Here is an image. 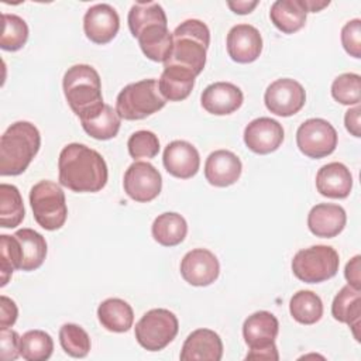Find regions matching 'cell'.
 <instances>
[{
	"label": "cell",
	"mask_w": 361,
	"mask_h": 361,
	"mask_svg": "<svg viewBox=\"0 0 361 361\" xmlns=\"http://www.w3.org/2000/svg\"><path fill=\"white\" fill-rule=\"evenodd\" d=\"M59 183L72 192H99L107 183V165L103 157L85 144L72 142L62 148L58 159Z\"/></svg>",
	"instance_id": "obj_1"
},
{
	"label": "cell",
	"mask_w": 361,
	"mask_h": 361,
	"mask_svg": "<svg viewBox=\"0 0 361 361\" xmlns=\"http://www.w3.org/2000/svg\"><path fill=\"white\" fill-rule=\"evenodd\" d=\"M210 44L209 27L196 18L180 23L172 32V48L164 68L185 69L197 76L204 65Z\"/></svg>",
	"instance_id": "obj_2"
},
{
	"label": "cell",
	"mask_w": 361,
	"mask_h": 361,
	"mask_svg": "<svg viewBox=\"0 0 361 361\" xmlns=\"http://www.w3.org/2000/svg\"><path fill=\"white\" fill-rule=\"evenodd\" d=\"M41 145L38 128L30 121H16L0 138V175L23 173Z\"/></svg>",
	"instance_id": "obj_3"
},
{
	"label": "cell",
	"mask_w": 361,
	"mask_h": 361,
	"mask_svg": "<svg viewBox=\"0 0 361 361\" xmlns=\"http://www.w3.org/2000/svg\"><path fill=\"white\" fill-rule=\"evenodd\" d=\"M62 87L69 107L78 117L103 103L100 76L90 65L79 63L68 68L63 75Z\"/></svg>",
	"instance_id": "obj_4"
},
{
	"label": "cell",
	"mask_w": 361,
	"mask_h": 361,
	"mask_svg": "<svg viewBox=\"0 0 361 361\" xmlns=\"http://www.w3.org/2000/svg\"><path fill=\"white\" fill-rule=\"evenodd\" d=\"M155 79H144L127 85L117 96L116 110L124 120H142L165 106Z\"/></svg>",
	"instance_id": "obj_5"
},
{
	"label": "cell",
	"mask_w": 361,
	"mask_h": 361,
	"mask_svg": "<svg viewBox=\"0 0 361 361\" xmlns=\"http://www.w3.org/2000/svg\"><path fill=\"white\" fill-rule=\"evenodd\" d=\"M30 204L35 221L45 230L61 228L68 217L65 193L52 180H39L30 190Z\"/></svg>",
	"instance_id": "obj_6"
},
{
	"label": "cell",
	"mask_w": 361,
	"mask_h": 361,
	"mask_svg": "<svg viewBox=\"0 0 361 361\" xmlns=\"http://www.w3.org/2000/svg\"><path fill=\"white\" fill-rule=\"evenodd\" d=\"M278 331L279 323L272 313L259 310L248 316L243 324V336L250 347L245 360L278 361L279 354L275 345Z\"/></svg>",
	"instance_id": "obj_7"
},
{
	"label": "cell",
	"mask_w": 361,
	"mask_h": 361,
	"mask_svg": "<svg viewBox=\"0 0 361 361\" xmlns=\"http://www.w3.org/2000/svg\"><path fill=\"white\" fill-rule=\"evenodd\" d=\"M338 252L330 245L303 248L292 259L293 275L306 283H319L333 278L338 271Z\"/></svg>",
	"instance_id": "obj_8"
},
{
	"label": "cell",
	"mask_w": 361,
	"mask_h": 361,
	"mask_svg": "<svg viewBox=\"0 0 361 361\" xmlns=\"http://www.w3.org/2000/svg\"><path fill=\"white\" fill-rule=\"evenodd\" d=\"M179 322L168 309H151L135 324V338L148 351L165 348L178 334Z\"/></svg>",
	"instance_id": "obj_9"
},
{
	"label": "cell",
	"mask_w": 361,
	"mask_h": 361,
	"mask_svg": "<svg viewBox=\"0 0 361 361\" xmlns=\"http://www.w3.org/2000/svg\"><path fill=\"white\" fill-rule=\"evenodd\" d=\"M296 144L306 157L313 159L324 158L337 147V131L327 120L309 118L299 126Z\"/></svg>",
	"instance_id": "obj_10"
},
{
	"label": "cell",
	"mask_w": 361,
	"mask_h": 361,
	"mask_svg": "<svg viewBox=\"0 0 361 361\" xmlns=\"http://www.w3.org/2000/svg\"><path fill=\"white\" fill-rule=\"evenodd\" d=\"M267 109L281 117L296 114L306 102L303 86L290 78H282L272 82L264 94Z\"/></svg>",
	"instance_id": "obj_11"
},
{
	"label": "cell",
	"mask_w": 361,
	"mask_h": 361,
	"mask_svg": "<svg viewBox=\"0 0 361 361\" xmlns=\"http://www.w3.org/2000/svg\"><path fill=\"white\" fill-rule=\"evenodd\" d=\"M123 185L128 197L140 203H147L161 193L162 178L158 169L149 162H134L126 171Z\"/></svg>",
	"instance_id": "obj_12"
},
{
	"label": "cell",
	"mask_w": 361,
	"mask_h": 361,
	"mask_svg": "<svg viewBox=\"0 0 361 361\" xmlns=\"http://www.w3.org/2000/svg\"><path fill=\"white\" fill-rule=\"evenodd\" d=\"M219 259L206 248H195L182 258L180 275L193 286L212 285L219 278Z\"/></svg>",
	"instance_id": "obj_13"
},
{
	"label": "cell",
	"mask_w": 361,
	"mask_h": 361,
	"mask_svg": "<svg viewBox=\"0 0 361 361\" xmlns=\"http://www.w3.org/2000/svg\"><path fill=\"white\" fill-rule=\"evenodd\" d=\"M120 18L117 11L106 3H99L87 8L83 17L86 37L94 44H107L118 32Z\"/></svg>",
	"instance_id": "obj_14"
},
{
	"label": "cell",
	"mask_w": 361,
	"mask_h": 361,
	"mask_svg": "<svg viewBox=\"0 0 361 361\" xmlns=\"http://www.w3.org/2000/svg\"><path fill=\"white\" fill-rule=\"evenodd\" d=\"M282 126L269 117H259L247 124L244 130V142L255 154H271L279 148L283 141Z\"/></svg>",
	"instance_id": "obj_15"
},
{
	"label": "cell",
	"mask_w": 361,
	"mask_h": 361,
	"mask_svg": "<svg viewBox=\"0 0 361 361\" xmlns=\"http://www.w3.org/2000/svg\"><path fill=\"white\" fill-rule=\"evenodd\" d=\"M227 52L234 62H254L262 51V37L250 24H237L227 34Z\"/></svg>",
	"instance_id": "obj_16"
},
{
	"label": "cell",
	"mask_w": 361,
	"mask_h": 361,
	"mask_svg": "<svg viewBox=\"0 0 361 361\" xmlns=\"http://www.w3.org/2000/svg\"><path fill=\"white\" fill-rule=\"evenodd\" d=\"M162 162L166 172L172 176L189 179L197 173L200 166V157L197 149L190 142L175 140L166 145Z\"/></svg>",
	"instance_id": "obj_17"
},
{
	"label": "cell",
	"mask_w": 361,
	"mask_h": 361,
	"mask_svg": "<svg viewBox=\"0 0 361 361\" xmlns=\"http://www.w3.org/2000/svg\"><path fill=\"white\" fill-rule=\"evenodd\" d=\"M223 357V343L220 336L210 329H197L192 331L180 351L183 361H220Z\"/></svg>",
	"instance_id": "obj_18"
},
{
	"label": "cell",
	"mask_w": 361,
	"mask_h": 361,
	"mask_svg": "<svg viewBox=\"0 0 361 361\" xmlns=\"http://www.w3.org/2000/svg\"><path fill=\"white\" fill-rule=\"evenodd\" d=\"M244 96L240 87L230 82H214L209 85L200 97L203 109L214 116H226L238 110Z\"/></svg>",
	"instance_id": "obj_19"
},
{
	"label": "cell",
	"mask_w": 361,
	"mask_h": 361,
	"mask_svg": "<svg viewBox=\"0 0 361 361\" xmlns=\"http://www.w3.org/2000/svg\"><path fill=\"white\" fill-rule=\"evenodd\" d=\"M243 165L240 158L227 149L212 152L204 164L206 180L217 188H226L240 179Z\"/></svg>",
	"instance_id": "obj_20"
},
{
	"label": "cell",
	"mask_w": 361,
	"mask_h": 361,
	"mask_svg": "<svg viewBox=\"0 0 361 361\" xmlns=\"http://www.w3.org/2000/svg\"><path fill=\"white\" fill-rule=\"evenodd\" d=\"M345 210L333 203H319L312 207L307 216V227L316 237L331 238L345 227Z\"/></svg>",
	"instance_id": "obj_21"
},
{
	"label": "cell",
	"mask_w": 361,
	"mask_h": 361,
	"mask_svg": "<svg viewBox=\"0 0 361 361\" xmlns=\"http://www.w3.org/2000/svg\"><path fill=\"white\" fill-rule=\"evenodd\" d=\"M316 189L322 196L331 199H344L353 189V176L350 169L341 162L323 165L316 175Z\"/></svg>",
	"instance_id": "obj_22"
},
{
	"label": "cell",
	"mask_w": 361,
	"mask_h": 361,
	"mask_svg": "<svg viewBox=\"0 0 361 361\" xmlns=\"http://www.w3.org/2000/svg\"><path fill=\"white\" fill-rule=\"evenodd\" d=\"M79 118L83 130L96 140L114 138L120 130L121 123V117L118 116L117 110L106 103H102Z\"/></svg>",
	"instance_id": "obj_23"
},
{
	"label": "cell",
	"mask_w": 361,
	"mask_h": 361,
	"mask_svg": "<svg viewBox=\"0 0 361 361\" xmlns=\"http://www.w3.org/2000/svg\"><path fill=\"white\" fill-rule=\"evenodd\" d=\"M331 314L336 320L345 323L351 327L357 341H360V324H361V290L345 285L334 296L331 305Z\"/></svg>",
	"instance_id": "obj_24"
},
{
	"label": "cell",
	"mask_w": 361,
	"mask_h": 361,
	"mask_svg": "<svg viewBox=\"0 0 361 361\" xmlns=\"http://www.w3.org/2000/svg\"><path fill=\"white\" fill-rule=\"evenodd\" d=\"M307 10L303 0H276L271 6L269 18L283 34H293L306 24Z\"/></svg>",
	"instance_id": "obj_25"
},
{
	"label": "cell",
	"mask_w": 361,
	"mask_h": 361,
	"mask_svg": "<svg viewBox=\"0 0 361 361\" xmlns=\"http://www.w3.org/2000/svg\"><path fill=\"white\" fill-rule=\"evenodd\" d=\"M97 317L106 330L114 333L128 331L134 323L133 307L118 298L103 300L97 307Z\"/></svg>",
	"instance_id": "obj_26"
},
{
	"label": "cell",
	"mask_w": 361,
	"mask_h": 361,
	"mask_svg": "<svg viewBox=\"0 0 361 361\" xmlns=\"http://www.w3.org/2000/svg\"><path fill=\"white\" fill-rule=\"evenodd\" d=\"M142 54L154 62H165L172 48V34L168 25L157 24L144 28L137 37Z\"/></svg>",
	"instance_id": "obj_27"
},
{
	"label": "cell",
	"mask_w": 361,
	"mask_h": 361,
	"mask_svg": "<svg viewBox=\"0 0 361 361\" xmlns=\"http://www.w3.org/2000/svg\"><path fill=\"white\" fill-rule=\"evenodd\" d=\"M195 79L196 76L185 69L164 68L158 80L159 92L165 100L182 102L190 94L195 86Z\"/></svg>",
	"instance_id": "obj_28"
},
{
	"label": "cell",
	"mask_w": 361,
	"mask_h": 361,
	"mask_svg": "<svg viewBox=\"0 0 361 361\" xmlns=\"http://www.w3.org/2000/svg\"><path fill=\"white\" fill-rule=\"evenodd\" d=\"M21 251V271H34L39 268L47 257L45 238L32 228H21L14 233Z\"/></svg>",
	"instance_id": "obj_29"
},
{
	"label": "cell",
	"mask_w": 361,
	"mask_h": 361,
	"mask_svg": "<svg viewBox=\"0 0 361 361\" xmlns=\"http://www.w3.org/2000/svg\"><path fill=\"white\" fill-rule=\"evenodd\" d=\"M154 240L164 247H175L180 244L188 233L186 220L173 212L159 214L151 227Z\"/></svg>",
	"instance_id": "obj_30"
},
{
	"label": "cell",
	"mask_w": 361,
	"mask_h": 361,
	"mask_svg": "<svg viewBox=\"0 0 361 361\" xmlns=\"http://www.w3.org/2000/svg\"><path fill=\"white\" fill-rule=\"evenodd\" d=\"M128 28L133 34V37H138L140 32L149 27V25H157V24H164L168 25L166 14L161 4L155 1H138L134 3L128 11Z\"/></svg>",
	"instance_id": "obj_31"
},
{
	"label": "cell",
	"mask_w": 361,
	"mask_h": 361,
	"mask_svg": "<svg viewBox=\"0 0 361 361\" xmlns=\"http://www.w3.org/2000/svg\"><path fill=\"white\" fill-rule=\"evenodd\" d=\"M289 312L298 323L314 324L323 316V303L314 292L299 290L290 298Z\"/></svg>",
	"instance_id": "obj_32"
},
{
	"label": "cell",
	"mask_w": 361,
	"mask_h": 361,
	"mask_svg": "<svg viewBox=\"0 0 361 361\" xmlns=\"http://www.w3.org/2000/svg\"><path fill=\"white\" fill-rule=\"evenodd\" d=\"M25 214L23 197L14 185H0V224L4 228L20 226Z\"/></svg>",
	"instance_id": "obj_33"
},
{
	"label": "cell",
	"mask_w": 361,
	"mask_h": 361,
	"mask_svg": "<svg viewBox=\"0 0 361 361\" xmlns=\"http://www.w3.org/2000/svg\"><path fill=\"white\" fill-rule=\"evenodd\" d=\"M52 337L42 330H28L20 341V355L25 361H45L52 355Z\"/></svg>",
	"instance_id": "obj_34"
},
{
	"label": "cell",
	"mask_w": 361,
	"mask_h": 361,
	"mask_svg": "<svg viewBox=\"0 0 361 361\" xmlns=\"http://www.w3.org/2000/svg\"><path fill=\"white\" fill-rule=\"evenodd\" d=\"M28 39L27 23L16 14H3V31L0 47L4 51H18Z\"/></svg>",
	"instance_id": "obj_35"
},
{
	"label": "cell",
	"mask_w": 361,
	"mask_h": 361,
	"mask_svg": "<svg viewBox=\"0 0 361 361\" xmlns=\"http://www.w3.org/2000/svg\"><path fill=\"white\" fill-rule=\"evenodd\" d=\"M59 343L63 351L75 358H83L90 351L89 334L75 323H66L61 327Z\"/></svg>",
	"instance_id": "obj_36"
},
{
	"label": "cell",
	"mask_w": 361,
	"mask_h": 361,
	"mask_svg": "<svg viewBox=\"0 0 361 361\" xmlns=\"http://www.w3.org/2000/svg\"><path fill=\"white\" fill-rule=\"evenodd\" d=\"M21 268V251L16 235H0V286H6L11 274Z\"/></svg>",
	"instance_id": "obj_37"
},
{
	"label": "cell",
	"mask_w": 361,
	"mask_h": 361,
	"mask_svg": "<svg viewBox=\"0 0 361 361\" xmlns=\"http://www.w3.org/2000/svg\"><path fill=\"white\" fill-rule=\"evenodd\" d=\"M331 96L341 104H358L361 99V78L357 73H343L331 83Z\"/></svg>",
	"instance_id": "obj_38"
},
{
	"label": "cell",
	"mask_w": 361,
	"mask_h": 361,
	"mask_svg": "<svg viewBox=\"0 0 361 361\" xmlns=\"http://www.w3.org/2000/svg\"><path fill=\"white\" fill-rule=\"evenodd\" d=\"M128 154L134 159H149L159 152L158 137L148 130H140L130 135L127 141Z\"/></svg>",
	"instance_id": "obj_39"
},
{
	"label": "cell",
	"mask_w": 361,
	"mask_h": 361,
	"mask_svg": "<svg viewBox=\"0 0 361 361\" xmlns=\"http://www.w3.org/2000/svg\"><path fill=\"white\" fill-rule=\"evenodd\" d=\"M341 44L345 52L354 58H361V20L354 18L341 28Z\"/></svg>",
	"instance_id": "obj_40"
},
{
	"label": "cell",
	"mask_w": 361,
	"mask_h": 361,
	"mask_svg": "<svg viewBox=\"0 0 361 361\" xmlns=\"http://www.w3.org/2000/svg\"><path fill=\"white\" fill-rule=\"evenodd\" d=\"M21 337L17 331L6 327L0 329V357L3 361H14L20 355Z\"/></svg>",
	"instance_id": "obj_41"
},
{
	"label": "cell",
	"mask_w": 361,
	"mask_h": 361,
	"mask_svg": "<svg viewBox=\"0 0 361 361\" xmlns=\"http://www.w3.org/2000/svg\"><path fill=\"white\" fill-rule=\"evenodd\" d=\"M18 316L17 305L13 299L7 298L6 295L0 296V329L10 327L16 323Z\"/></svg>",
	"instance_id": "obj_42"
},
{
	"label": "cell",
	"mask_w": 361,
	"mask_h": 361,
	"mask_svg": "<svg viewBox=\"0 0 361 361\" xmlns=\"http://www.w3.org/2000/svg\"><path fill=\"white\" fill-rule=\"evenodd\" d=\"M360 261H361V257L360 255H355L354 258H351L347 265H345V271H344V275H345V279L348 281V285L360 289L361 288V279H360Z\"/></svg>",
	"instance_id": "obj_43"
},
{
	"label": "cell",
	"mask_w": 361,
	"mask_h": 361,
	"mask_svg": "<svg viewBox=\"0 0 361 361\" xmlns=\"http://www.w3.org/2000/svg\"><path fill=\"white\" fill-rule=\"evenodd\" d=\"M360 113H361V109L360 106L357 104L355 107L345 111V116H344V124H345V128L348 130V133H351L354 137H360L361 135V130H360Z\"/></svg>",
	"instance_id": "obj_44"
},
{
	"label": "cell",
	"mask_w": 361,
	"mask_h": 361,
	"mask_svg": "<svg viewBox=\"0 0 361 361\" xmlns=\"http://www.w3.org/2000/svg\"><path fill=\"white\" fill-rule=\"evenodd\" d=\"M227 6L235 13V14H248L251 13L257 6L258 1H244V0H238V1H227Z\"/></svg>",
	"instance_id": "obj_45"
},
{
	"label": "cell",
	"mask_w": 361,
	"mask_h": 361,
	"mask_svg": "<svg viewBox=\"0 0 361 361\" xmlns=\"http://www.w3.org/2000/svg\"><path fill=\"white\" fill-rule=\"evenodd\" d=\"M303 4H305V7H306V10H307V13L310 11V13H316V11H320L322 8H324V7H327L329 4H330V1L329 0H324V1H314V0H303Z\"/></svg>",
	"instance_id": "obj_46"
}]
</instances>
